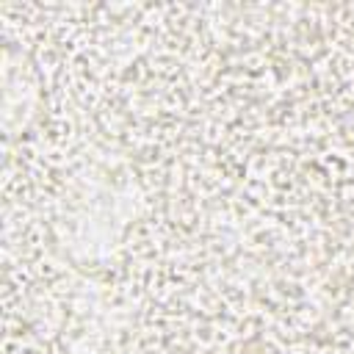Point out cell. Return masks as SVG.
<instances>
[{
  "label": "cell",
  "instance_id": "obj_1",
  "mask_svg": "<svg viewBox=\"0 0 354 354\" xmlns=\"http://www.w3.org/2000/svg\"><path fill=\"white\" fill-rule=\"evenodd\" d=\"M3 127L6 136H17L28 127V122L36 116L39 105V77L33 72V64L28 61L25 50H17L14 44H6L3 53Z\"/></svg>",
  "mask_w": 354,
  "mask_h": 354
}]
</instances>
